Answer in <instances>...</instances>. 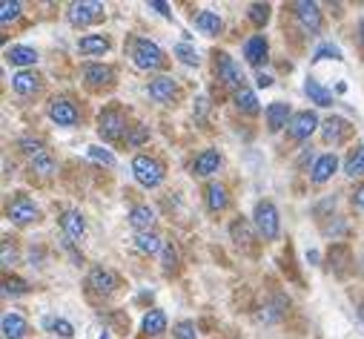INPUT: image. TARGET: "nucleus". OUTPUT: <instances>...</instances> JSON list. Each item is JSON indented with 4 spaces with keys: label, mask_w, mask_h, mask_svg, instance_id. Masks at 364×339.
<instances>
[{
    "label": "nucleus",
    "mask_w": 364,
    "mask_h": 339,
    "mask_svg": "<svg viewBox=\"0 0 364 339\" xmlns=\"http://www.w3.org/2000/svg\"><path fill=\"white\" fill-rule=\"evenodd\" d=\"M60 224H63L66 239H80L86 233V221H83V216L77 210H66L63 219H60Z\"/></svg>",
    "instance_id": "412c9836"
},
{
    "label": "nucleus",
    "mask_w": 364,
    "mask_h": 339,
    "mask_svg": "<svg viewBox=\"0 0 364 339\" xmlns=\"http://www.w3.org/2000/svg\"><path fill=\"white\" fill-rule=\"evenodd\" d=\"M232 101H235V107H238L241 113H250V115H252V113H258V98H255V93H252V90H247V87H244V90H238V93L232 95Z\"/></svg>",
    "instance_id": "7c9ffc66"
},
{
    "label": "nucleus",
    "mask_w": 364,
    "mask_h": 339,
    "mask_svg": "<svg viewBox=\"0 0 364 339\" xmlns=\"http://www.w3.org/2000/svg\"><path fill=\"white\" fill-rule=\"evenodd\" d=\"M43 328H46V330H55V333H60V336H66V339L75 336V328H72L66 319H60V316H46V319H43Z\"/></svg>",
    "instance_id": "72a5a7b5"
},
{
    "label": "nucleus",
    "mask_w": 364,
    "mask_h": 339,
    "mask_svg": "<svg viewBox=\"0 0 364 339\" xmlns=\"http://www.w3.org/2000/svg\"><path fill=\"white\" fill-rule=\"evenodd\" d=\"M316 130H318V118H316V113H310V110L296 113V115H293V121H290V135H293L296 141L310 138Z\"/></svg>",
    "instance_id": "6e6552de"
},
{
    "label": "nucleus",
    "mask_w": 364,
    "mask_h": 339,
    "mask_svg": "<svg viewBox=\"0 0 364 339\" xmlns=\"http://www.w3.org/2000/svg\"><path fill=\"white\" fill-rule=\"evenodd\" d=\"M129 224H132L138 233L152 230V224H155V210H152L149 204H135V207L129 210Z\"/></svg>",
    "instance_id": "a211bd4d"
},
{
    "label": "nucleus",
    "mask_w": 364,
    "mask_h": 339,
    "mask_svg": "<svg viewBox=\"0 0 364 339\" xmlns=\"http://www.w3.org/2000/svg\"><path fill=\"white\" fill-rule=\"evenodd\" d=\"M83 78H86L89 87H109L115 80V72H112V66H104V63H86Z\"/></svg>",
    "instance_id": "9b49d317"
},
{
    "label": "nucleus",
    "mask_w": 364,
    "mask_h": 339,
    "mask_svg": "<svg viewBox=\"0 0 364 339\" xmlns=\"http://www.w3.org/2000/svg\"><path fill=\"white\" fill-rule=\"evenodd\" d=\"M336 167H338V158H336V152H327V155H318L316 158V164H313V170H310V179L316 182V184H324L333 173H336Z\"/></svg>",
    "instance_id": "f8f14e48"
},
{
    "label": "nucleus",
    "mask_w": 364,
    "mask_h": 339,
    "mask_svg": "<svg viewBox=\"0 0 364 339\" xmlns=\"http://www.w3.org/2000/svg\"><path fill=\"white\" fill-rule=\"evenodd\" d=\"M172 333H175V339H198L196 322H190V319H181V322L172 328Z\"/></svg>",
    "instance_id": "c9c22d12"
},
{
    "label": "nucleus",
    "mask_w": 364,
    "mask_h": 339,
    "mask_svg": "<svg viewBox=\"0 0 364 339\" xmlns=\"http://www.w3.org/2000/svg\"><path fill=\"white\" fill-rule=\"evenodd\" d=\"M127 115L121 110H104L98 118V135L104 141H121L127 135Z\"/></svg>",
    "instance_id": "20e7f679"
},
{
    "label": "nucleus",
    "mask_w": 364,
    "mask_h": 339,
    "mask_svg": "<svg viewBox=\"0 0 364 339\" xmlns=\"http://www.w3.org/2000/svg\"><path fill=\"white\" fill-rule=\"evenodd\" d=\"M89 288L98 291V293H112L118 288V279L107 268H92V273H89Z\"/></svg>",
    "instance_id": "dca6fc26"
},
{
    "label": "nucleus",
    "mask_w": 364,
    "mask_h": 339,
    "mask_svg": "<svg viewBox=\"0 0 364 339\" xmlns=\"http://www.w3.org/2000/svg\"><path fill=\"white\" fill-rule=\"evenodd\" d=\"M230 236H232V241H238V244H250V241H252V227H250V221H247V219H235V221L230 224Z\"/></svg>",
    "instance_id": "2f4dec72"
},
{
    "label": "nucleus",
    "mask_w": 364,
    "mask_h": 339,
    "mask_svg": "<svg viewBox=\"0 0 364 339\" xmlns=\"http://www.w3.org/2000/svg\"><path fill=\"white\" fill-rule=\"evenodd\" d=\"M89 158L98 161V164H107V167H115V155L104 147H89Z\"/></svg>",
    "instance_id": "58836bf2"
},
{
    "label": "nucleus",
    "mask_w": 364,
    "mask_h": 339,
    "mask_svg": "<svg viewBox=\"0 0 364 339\" xmlns=\"http://www.w3.org/2000/svg\"><path fill=\"white\" fill-rule=\"evenodd\" d=\"M132 176L144 187H158L164 182V164L152 155H135L132 161Z\"/></svg>",
    "instance_id": "f03ea898"
},
{
    "label": "nucleus",
    "mask_w": 364,
    "mask_h": 339,
    "mask_svg": "<svg viewBox=\"0 0 364 339\" xmlns=\"http://www.w3.org/2000/svg\"><path fill=\"white\" fill-rule=\"evenodd\" d=\"M4 336L6 339H23L26 336V322L21 313H4Z\"/></svg>",
    "instance_id": "4be33fe9"
},
{
    "label": "nucleus",
    "mask_w": 364,
    "mask_h": 339,
    "mask_svg": "<svg viewBox=\"0 0 364 339\" xmlns=\"http://www.w3.org/2000/svg\"><path fill=\"white\" fill-rule=\"evenodd\" d=\"M101 339H109V336H107V333H101Z\"/></svg>",
    "instance_id": "864d4df0"
},
{
    "label": "nucleus",
    "mask_w": 364,
    "mask_h": 339,
    "mask_svg": "<svg viewBox=\"0 0 364 339\" xmlns=\"http://www.w3.org/2000/svg\"><path fill=\"white\" fill-rule=\"evenodd\" d=\"M358 316H361V322H364V305H361V311H358Z\"/></svg>",
    "instance_id": "603ef678"
},
{
    "label": "nucleus",
    "mask_w": 364,
    "mask_h": 339,
    "mask_svg": "<svg viewBox=\"0 0 364 339\" xmlns=\"http://www.w3.org/2000/svg\"><path fill=\"white\" fill-rule=\"evenodd\" d=\"M55 170H58V164H55V158H52L49 152L32 158V173H38V176H52Z\"/></svg>",
    "instance_id": "473e14b6"
},
{
    "label": "nucleus",
    "mask_w": 364,
    "mask_h": 339,
    "mask_svg": "<svg viewBox=\"0 0 364 339\" xmlns=\"http://www.w3.org/2000/svg\"><path fill=\"white\" fill-rule=\"evenodd\" d=\"M26 291H29V285H26L23 279H6V282H4V293H6V296H9V293H12V296H21V293H26Z\"/></svg>",
    "instance_id": "79ce46f5"
},
{
    "label": "nucleus",
    "mask_w": 364,
    "mask_h": 339,
    "mask_svg": "<svg viewBox=\"0 0 364 339\" xmlns=\"http://www.w3.org/2000/svg\"><path fill=\"white\" fill-rule=\"evenodd\" d=\"M175 55L184 61L187 66H196V63H198V52H196L190 43H178V46H175Z\"/></svg>",
    "instance_id": "4c0bfd02"
},
{
    "label": "nucleus",
    "mask_w": 364,
    "mask_h": 339,
    "mask_svg": "<svg viewBox=\"0 0 364 339\" xmlns=\"http://www.w3.org/2000/svg\"><path fill=\"white\" fill-rule=\"evenodd\" d=\"M196 29H201L204 35H218L221 32V18L215 12H201L196 18Z\"/></svg>",
    "instance_id": "c756f323"
},
{
    "label": "nucleus",
    "mask_w": 364,
    "mask_h": 339,
    "mask_svg": "<svg viewBox=\"0 0 364 339\" xmlns=\"http://www.w3.org/2000/svg\"><path fill=\"white\" fill-rule=\"evenodd\" d=\"M252 219H255V227H258V233L264 239H269V241L279 239L282 221H279V210H276V204H272V202H258Z\"/></svg>",
    "instance_id": "7ed1b4c3"
},
{
    "label": "nucleus",
    "mask_w": 364,
    "mask_h": 339,
    "mask_svg": "<svg viewBox=\"0 0 364 339\" xmlns=\"http://www.w3.org/2000/svg\"><path fill=\"white\" fill-rule=\"evenodd\" d=\"M129 55H132V61H135V66L138 69H161L164 63H166V55H164V49L158 46V43H152V41H146V38H135L132 43H129Z\"/></svg>",
    "instance_id": "f257e3e1"
},
{
    "label": "nucleus",
    "mask_w": 364,
    "mask_h": 339,
    "mask_svg": "<svg viewBox=\"0 0 364 339\" xmlns=\"http://www.w3.org/2000/svg\"><path fill=\"white\" fill-rule=\"evenodd\" d=\"M164 268L166 271H175V262H178V256H175V250H172V244H164Z\"/></svg>",
    "instance_id": "c03bdc74"
},
{
    "label": "nucleus",
    "mask_w": 364,
    "mask_h": 339,
    "mask_svg": "<svg viewBox=\"0 0 364 339\" xmlns=\"http://www.w3.org/2000/svg\"><path fill=\"white\" fill-rule=\"evenodd\" d=\"M258 87H272V78L261 72V75H258Z\"/></svg>",
    "instance_id": "8fccbe9b"
},
{
    "label": "nucleus",
    "mask_w": 364,
    "mask_h": 339,
    "mask_svg": "<svg viewBox=\"0 0 364 339\" xmlns=\"http://www.w3.org/2000/svg\"><path fill=\"white\" fill-rule=\"evenodd\" d=\"M215 72H218V80L227 83V87H232L235 93L244 90V72H241V66L227 52H218L215 55Z\"/></svg>",
    "instance_id": "39448f33"
},
{
    "label": "nucleus",
    "mask_w": 364,
    "mask_h": 339,
    "mask_svg": "<svg viewBox=\"0 0 364 339\" xmlns=\"http://www.w3.org/2000/svg\"><path fill=\"white\" fill-rule=\"evenodd\" d=\"M21 150H23L26 155H32V158H38V155L46 152L43 144H41V141H32V138H21Z\"/></svg>",
    "instance_id": "37998d69"
},
{
    "label": "nucleus",
    "mask_w": 364,
    "mask_h": 339,
    "mask_svg": "<svg viewBox=\"0 0 364 339\" xmlns=\"http://www.w3.org/2000/svg\"><path fill=\"white\" fill-rule=\"evenodd\" d=\"M49 118L58 124V127H75L80 121V113L77 107L69 101V98H55L49 104Z\"/></svg>",
    "instance_id": "423d86ee"
},
{
    "label": "nucleus",
    "mask_w": 364,
    "mask_h": 339,
    "mask_svg": "<svg viewBox=\"0 0 364 339\" xmlns=\"http://www.w3.org/2000/svg\"><path fill=\"white\" fill-rule=\"evenodd\" d=\"M6 61L15 63V66H29V63H38V52L32 46H9Z\"/></svg>",
    "instance_id": "b1692460"
},
{
    "label": "nucleus",
    "mask_w": 364,
    "mask_h": 339,
    "mask_svg": "<svg viewBox=\"0 0 364 339\" xmlns=\"http://www.w3.org/2000/svg\"><path fill=\"white\" fill-rule=\"evenodd\" d=\"M149 9H155V12H161L164 18H169L172 12H169V6L166 4H161V0H152V4H149Z\"/></svg>",
    "instance_id": "49530a36"
},
{
    "label": "nucleus",
    "mask_w": 364,
    "mask_h": 339,
    "mask_svg": "<svg viewBox=\"0 0 364 339\" xmlns=\"http://www.w3.org/2000/svg\"><path fill=\"white\" fill-rule=\"evenodd\" d=\"M104 18V4H72L69 6V24L72 26H89Z\"/></svg>",
    "instance_id": "0eeeda50"
},
{
    "label": "nucleus",
    "mask_w": 364,
    "mask_h": 339,
    "mask_svg": "<svg viewBox=\"0 0 364 339\" xmlns=\"http://www.w3.org/2000/svg\"><path fill=\"white\" fill-rule=\"evenodd\" d=\"M347 132H350V124L344 121V118H327L324 124H321V138L327 141V144H341L344 138H347Z\"/></svg>",
    "instance_id": "4468645a"
},
{
    "label": "nucleus",
    "mask_w": 364,
    "mask_h": 339,
    "mask_svg": "<svg viewBox=\"0 0 364 339\" xmlns=\"http://www.w3.org/2000/svg\"><path fill=\"white\" fill-rule=\"evenodd\" d=\"M18 15H21V4H18V0H4V4H0V24H9Z\"/></svg>",
    "instance_id": "f704fd0d"
},
{
    "label": "nucleus",
    "mask_w": 364,
    "mask_h": 339,
    "mask_svg": "<svg viewBox=\"0 0 364 339\" xmlns=\"http://www.w3.org/2000/svg\"><path fill=\"white\" fill-rule=\"evenodd\" d=\"M344 173H347L350 179L364 176V144H361V147H355V150L347 155V161H344Z\"/></svg>",
    "instance_id": "cd10ccee"
},
{
    "label": "nucleus",
    "mask_w": 364,
    "mask_h": 339,
    "mask_svg": "<svg viewBox=\"0 0 364 339\" xmlns=\"http://www.w3.org/2000/svg\"><path fill=\"white\" fill-rule=\"evenodd\" d=\"M144 138H146V127H141V130H138V132H135V135H132L129 141H132V144H141Z\"/></svg>",
    "instance_id": "09e8293b"
},
{
    "label": "nucleus",
    "mask_w": 364,
    "mask_h": 339,
    "mask_svg": "<svg viewBox=\"0 0 364 339\" xmlns=\"http://www.w3.org/2000/svg\"><path fill=\"white\" fill-rule=\"evenodd\" d=\"M15 265V247L9 244V239L4 241V268H12Z\"/></svg>",
    "instance_id": "a18cd8bd"
},
{
    "label": "nucleus",
    "mask_w": 364,
    "mask_h": 339,
    "mask_svg": "<svg viewBox=\"0 0 364 339\" xmlns=\"http://www.w3.org/2000/svg\"><path fill=\"white\" fill-rule=\"evenodd\" d=\"M135 244H138L141 253H149V256H155V253L164 250V241H161L152 230H146V233H135Z\"/></svg>",
    "instance_id": "a878e982"
},
{
    "label": "nucleus",
    "mask_w": 364,
    "mask_h": 339,
    "mask_svg": "<svg viewBox=\"0 0 364 339\" xmlns=\"http://www.w3.org/2000/svg\"><path fill=\"white\" fill-rule=\"evenodd\" d=\"M218 164H221L218 150H204V152L196 158V164H193V173L201 176V179H207V176H213L215 170H218Z\"/></svg>",
    "instance_id": "f3484780"
},
{
    "label": "nucleus",
    "mask_w": 364,
    "mask_h": 339,
    "mask_svg": "<svg viewBox=\"0 0 364 339\" xmlns=\"http://www.w3.org/2000/svg\"><path fill=\"white\" fill-rule=\"evenodd\" d=\"M38 87H41V78L35 75V72H15L12 75V90L18 93V95H35L38 93Z\"/></svg>",
    "instance_id": "6ab92c4d"
},
{
    "label": "nucleus",
    "mask_w": 364,
    "mask_h": 339,
    "mask_svg": "<svg viewBox=\"0 0 364 339\" xmlns=\"http://www.w3.org/2000/svg\"><path fill=\"white\" fill-rule=\"evenodd\" d=\"M287 121H293V115H290V104L276 101V104H269V107H267V127H269V132H279L282 127H290Z\"/></svg>",
    "instance_id": "ddd939ff"
},
{
    "label": "nucleus",
    "mask_w": 364,
    "mask_h": 339,
    "mask_svg": "<svg viewBox=\"0 0 364 339\" xmlns=\"http://www.w3.org/2000/svg\"><path fill=\"white\" fill-rule=\"evenodd\" d=\"M164 330H166V313H164V311H149V313L144 316V333L161 336Z\"/></svg>",
    "instance_id": "bb28decb"
},
{
    "label": "nucleus",
    "mask_w": 364,
    "mask_h": 339,
    "mask_svg": "<svg viewBox=\"0 0 364 339\" xmlns=\"http://www.w3.org/2000/svg\"><path fill=\"white\" fill-rule=\"evenodd\" d=\"M324 58H336V61H341V49H338V46H333V43H324V46H318V49H316L313 61H324Z\"/></svg>",
    "instance_id": "a19ab883"
},
{
    "label": "nucleus",
    "mask_w": 364,
    "mask_h": 339,
    "mask_svg": "<svg viewBox=\"0 0 364 339\" xmlns=\"http://www.w3.org/2000/svg\"><path fill=\"white\" fill-rule=\"evenodd\" d=\"M353 202H355L358 207H364V184H361V187H355V193H353Z\"/></svg>",
    "instance_id": "de8ad7c7"
},
{
    "label": "nucleus",
    "mask_w": 364,
    "mask_h": 339,
    "mask_svg": "<svg viewBox=\"0 0 364 339\" xmlns=\"http://www.w3.org/2000/svg\"><path fill=\"white\" fill-rule=\"evenodd\" d=\"M304 93L310 95V101L313 104H318V107H330L333 104V93L330 90H324L318 80H313V78H307V83H304Z\"/></svg>",
    "instance_id": "393cba45"
},
{
    "label": "nucleus",
    "mask_w": 364,
    "mask_h": 339,
    "mask_svg": "<svg viewBox=\"0 0 364 339\" xmlns=\"http://www.w3.org/2000/svg\"><path fill=\"white\" fill-rule=\"evenodd\" d=\"M296 9V18L301 21V26L307 32H318L321 29V12H318V4H310V0H299V4H293Z\"/></svg>",
    "instance_id": "1a4fd4ad"
},
{
    "label": "nucleus",
    "mask_w": 364,
    "mask_h": 339,
    "mask_svg": "<svg viewBox=\"0 0 364 339\" xmlns=\"http://www.w3.org/2000/svg\"><path fill=\"white\" fill-rule=\"evenodd\" d=\"M250 21H252L255 26H264V24L269 21V6H267V4H252V6H250Z\"/></svg>",
    "instance_id": "e433bc0d"
},
{
    "label": "nucleus",
    "mask_w": 364,
    "mask_h": 339,
    "mask_svg": "<svg viewBox=\"0 0 364 339\" xmlns=\"http://www.w3.org/2000/svg\"><path fill=\"white\" fill-rule=\"evenodd\" d=\"M264 311H267V313H264V319H279V316L287 311V299H284V296H276V302L267 305Z\"/></svg>",
    "instance_id": "ea45409f"
},
{
    "label": "nucleus",
    "mask_w": 364,
    "mask_h": 339,
    "mask_svg": "<svg viewBox=\"0 0 364 339\" xmlns=\"http://www.w3.org/2000/svg\"><path fill=\"white\" fill-rule=\"evenodd\" d=\"M175 80L172 78H155V80H149V98L152 101H158V104H166V101H172L175 98Z\"/></svg>",
    "instance_id": "2eb2a0df"
},
{
    "label": "nucleus",
    "mask_w": 364,
    "mask_h": 339,
    "mask_svg": "<svg viewBox=\"0 0 364 339\" xmlns=\"http://www.w3.org/2000/svg\"><path fill=\"white\" fill-rule=\"evenodd\" d=\"M9 219H12L15 224H29V221H35V219H38L35 202H29L26 196H18V199L9 204Z\"/></svg>",
    "instance_id": "9d476101"
},
{
    "label": "nucleus",
    "mask_w": 364,
    "mask_h": 339,
    "mask_svg": "<svg viewBox=\"0 0 364 339\" xmlns=\"http://www.w3.org/2000/svg\"><path fill=\"white\" fill-rule=\"evenodd\" d=\"M358 35H361V41H364V21H361V26H358Z\"/></svg>",
    "instance_id": "3c124183"
},
{
    "label": "nucleus",
    "mask_w": 364,
    "mask_h": 339,
    "mask_svg": "<svg viewBox=\"0 0 364 339\" xmlns=\"http://www.w3.org/2000/svg\"><path fill=\"white\" fill-rule=\"evenodd\" d=\"M227 202H230V199H227V190H224L221 184H210V187H207V207H210L213 213H221V210L227 207Z\"/></svg>",
    "instance_id": "c85d7f7f"
},
{
    "label": "nucleus",
    "mask_w": 364,
    "mask_h": 339,
    "mask_svg": "<svg viewBox=\"0 0 364 339\" xmlns=\"http://www.w3.org/2000/svg\"><path fill=\"white\" fill-rule=\"evenodd\" d=\"M267 52H269V46H267L264 35H252V38L244 43V58H247L252 66H258L261 61H267Z\"/></svg>",
    "instance_id": "aec40b11"
},
{
    "label": "nucleus",
    "mask_w": 364,
    "mask_h": 339,
    "mask_svg": "<svg viewBox=\"0 0 364 339\" xmlns=\"http://www.w3.org/2000/svg\"><path fill=\"white\" fill-rule=\"evenodd\" d=\"M77 49L83 55H104V52H109V41L104 35H86L77 41Z\"/></svg>",
    "instance_id": "5701e85b"
}]
</instances>
